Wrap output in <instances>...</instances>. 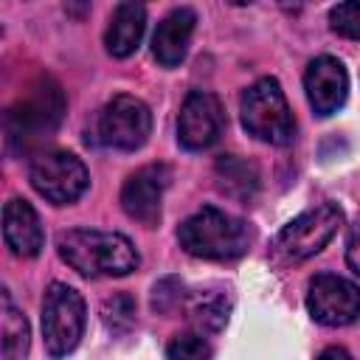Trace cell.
Masks as SVG:
<instances>
[{
    "label": "cell",
    "instance_id": "1",
    "mask_svg": "<svg viewBox=\"0 0 360 360\" xmlns=\"http://www.w3.org/2000/svg\"><path fill=\"white\" fill-rule=\"evenodd\" d=\"M65 112V96L62 87L42 76L8 107L6 112V143L14 155H25L37 149L42 141H48Z\"/></svg>",
    "mask_w": 360,
    "mask_h": 360
},
{
    "label": "cell",
    "instance_id": "2",
    "mask_svg": "<svg viewBox=\"0 0 360 360\" xmlns=\"http://www.w3.org/2000/svg\"><path fill=\"white\" fill-rule=\"evenodd\" d=\"M56 248H59V256L87 278L129 276L132 270H138V262H141L132 242L124 233H112V231L76 228L62 233Z\"/></svg>",
    "mask_w": 360,
    "mask_h": 360
},
{
    "label": "cell",
    "instance_id": "3",
    "mask_svg": "<svg viewBox=\"0 0 360 360\" xmlns=\"http://www.w3.org/2000/svg\"><path fill=\"white\" fill-rule=\"evenodd\" d=\"M250 228L245 219L231 217L214 205L200 208L177 228V242L186 253L211 262L239 259L250 248Z\"/></svg>",
    "mask_w": 360,
    "mask_h": 360
},
{
    "label": "cell",
    "instance_id": "4",
    "mask_svg": "<svg viewBox=\"0 0 360 360\" xmlns=\"http://www.w3.org/2000/svg\"><path fill=\"white\" fill-rule=\"evenodd\" d=\"M239 112H242V127L264 143L284 146L295 135V121H292L290 104L276 79H259L256 84H250L242 93Z\"/></svg>",
    "mask_w": 360,
    "mask_h": 360
},
{
    "label": "cell",
    "instance_id": "5",
    "mask_svg": "<svg viewBox=\"0 0 360 360\" xmlns=\"http://www.w3.org/2000/svg\"><path fill=\"white\" fill-rule=\"evenodd\" d=\"M340 222H343L340 208L335 202H321V205L298 214L292 222H287L278 231V236L273 242V253L281 262H304L329 245V239L338 233Z\"/></svg>",
    "mask_w": 360,
    "mask_h": 360
},
{
    "label": "cell",
    "instance_id": "6",
    "mask_svg": "<svg viewBox=\"0 0 360 360\" xmlns=\"http://www.w3.org/2000/svg\"><path fill=\"white\" fill-rule=\"evenodd\" d=\"M28 180H31L34 191L53 205L76 202L90 186V174H87L84 163L73 152H62V149L39 152L31 160Z\"/></svg>",
    "mask_w": 360,
    "mask_h": 360
},
{
    "label": "cell",
    "instance_id": "7",
    "mask_svg": "<svg viewBox=\"0 0 360 360\" xmlns=\"http://www.w3.org/2000/svg\"><path fill=\"white\" fill-rule=\"evenodd\" d=\"M84 298L68 284H51L42 301V338L53 357L76 349L84 332Z\"/></svg>",
    "mask_w": 360,
    "mask_h": 360
},
{
    "label": "cell",
    "instance_id": "8",
    "mask_svg": "<svg viewBox=\"0 0 360 360\" xmlns=\"http://www.w3.org/2000/svg\"><path fill=\"white\" fill-rule=\"evenodd\" d=\"M98 141L110 149L135 152L146 143L152 132V112L135 96H115L98 112Z\"/></svg>",
    "mask_w": 360,
    "mask_h": 360
},
{
    "label": "cell",
    "instance_id": "9",
    "mask_svg": "<svg viewBox=\"0 0 360 360\" xmlns=\"http://www.w3.org/2000/svg\"><path fill=\"white\" fill-rule=\"evenodd\" d=\"M307 309L323 326H349L360 318V287L349 278L321 273L309 281Z\"/></svg>",
    "mask_w": 360,
    "mask_h": 360
},
{
    "label": "cell",
    "instance_id": "10",
    "mask_svg": "<svg viewBox=\"0 0 360 360\" xmlns=\"http://www.w3.org/2000/svg\"><path fill=\"white\" fill-rule=\"evenodd\" d=\"M169 180L172 172L163 163H149L132 172L121 188V205L127 217L146 228H155L160 222V202H163V191L169 188Z\"/></svg>",
    "mask_w": 360,
    "mask_h": 360
},
{
    "label": "cell",
    "instance_id": "11",
    "mask_svg": "<svg viewBox=\"0 0 360 360\" xmlns=\"http://www.w3.org/2000/svg\"><path fill=\"white\" fill-rule=\"evenodd\" d=\"M222 127H225V112L217 96L202 90H194L186 96L177 115V141L186 149L191 152L208 149L222 135Z\"/></svg>",
    "mask_w": 360,
    "mask_h": 360
},
{
    "label": "cell",
    "instance_id": "12",
    "mask_svg": "<svg viewBox=\"0 0 360 360\" xmlns=\"http://www.w3.org/2000/svg\"><path fill=\"white\" fill-rule=\"evenodd\" d=\"M304 87H307V98L315 115L326 118L338 112L349 96V76H346L343 62H338L335 56L312 59L304 73Z\"/></svg>",
    "mask_w": 360,
    "mask_h": 360
},
{
    "label": "cell",
    "instance_id": "13",
    "mask_svg": "<svg viewBox=\"0 0 360 360\" xmlns=\"http://www.w3.org/2000/svg\"><path fill=\"white\" fill-rule=\"evenodd\" d=\"M3 239L14 256L31 259L42 250L45 233L37 211L25 200H8L3 208Z\"/></svg>",
    "mask_w": 360,
    "mask_h": 360
},
{
    "label": "cell",
    "instance_id": "14",
    "mask_svg": "<svg viewBox=\"0 0 360 360\" xmlns=\"http://www.w3.org/2000/svg\"><path fill=\"white\" fill-rule=\"evenodd\" d=\"M194 25H197V14L191 8H177L158 25L152 37V53L163 68H174L183 62Z\"/></svg>",
    "mask_w": 360,
    "mask_h": 360
},
{
    "label": "cell",
    "instance_id": "15",
    "mask_svg": "<svg viewBox=\"0 0 360 360\" xmlns=\"http://www.w3.org/2000/svg\"><path fill=\"white\" fill-rule=\"evenodd\" d=\"M143 31H146V11L135 0L118 3L110 17L107 34H104V45H107L110 56L124 59V56L135 53L143 39Z\"/></svg>",
    "mask_w": 360,
    "mask_h": 360
},
{
    "label": "cell",
    "instance_id": "16",
    "mask_svg": "<svg viewBox=\"0 0 360 360\" xmlns=\"http://www.w3.org/2000/svg\"><path fill=\"white\" fill-rule=\"evenodd\" d=\"M214 183L225 197L248 205L259 194V169H256V163H250L245 158L222 155L214 163Z\"/></svg>",
    "mask_w": 360,
    "mask_h": 360
},
{
    "label": "cell",
    "instance_id": "17",
    "mask_svg": "<svg viewBox=\"0 0 360 360\" xmlns=\"http://www.w3.org/2000/svg\"><path fill=\"white\" fill-rule=\"evenodd\" d=\"M186 318L200 335H214L225 326L231 312V298L225 290H197L186 295Z\"/></svg>",
    "mask_w": 360,
    "mask_h": 360
},
{
    "label": "cell",
    "instance_id": "18",
    "mask_svg": "<svg viewBox=\"0 0 360 360\" xmlns=\"http://www.w3.org/2000/svg\"><path fill=\"white\" fill-rule=\"evenodd\" d=\"M0 335H3V357L6 360H20L28 354L31 332L25 315L14 307L8 290H3V309H0Z\"/></svg>",
    "mask_w": 360,
    "mask_h": 360
},
{
    "label": "cell",
    "instance_id": "19",
    "mask_svg": "<svg viewBox=\"0 0 360 360\" xmlns=\"http://www.w3.org/2000/svg\"><path fill=\"white\" fill-rule=\"evenodd\" d=\"M186 295H188L186 284L180 278L169 276V278L155 284V290H152V309L160 312V315H172V312H177L186 304Z\"/></svg>",
    "mask_w": 360,
    "mask_h": 360
},
{
    "label": "cell",
    "instance_id": "20",
    "mask_svg": "<svg viewBox=\"0 0 360 360\" xmlns=\"http://www.w3.org/2000/svg\"><path fill=\"white\" fill-rule=\"evenodd\" d=\"M101 315H104V323L112 332H127L135 323V301H132V295L118 292V295L107 298L104 307H101Z\"/></svg>",
    "mask_w": 360,
    "mask_h": 360
},
{
    "label": "cell",
    "instance_id": "21",
    "mask_svg": "<svg viewBox=\"0 0 360 360\" xmlns=\"http://www.w3.org/2000/svg\"><path fill=\"white\" fill-rule=\"evenodd\" d=\"M329 22H332V31L335 34L360 42V0H343V3H338L329 11Z\"/></svg>",
    "mask_w": 360,
    "mask_h": 360
},
{
    "label": "cell",
    "instance_id": "22",
    "mask_svg": "<svg viewBox=\"0 0 360 360\" xmlns=\"http://www.w3.org/2000/svg\"><path fill=\"white\" fill-rule=\"evenodd\" d=\"M166 354L180 360H200V357H211V346L202 340V335H177L166 346Z\"/></svg>",
    "mask_w": 360,
    "mask_h": 360
},
{
    "label": "cell",
    "instance_id": "23",
    "mask_svg": "<svg viewBox=\"0 0 360 360\" xmlns=\"http://www.w3.org/2000/svg\"><path fill=\"white\" fill-rule=\"evenodd\" d=\"M346 264L352 267V273L360 276V231L349 239V248H346Z\"/></svg>",
    "mask_w": 360,
    "mask_h": 360
},
{
    "label": "cell",
    "instance_id": "24",
    "mask_svg": "<svg viewBox=\"0 0 360 360\" xmlns=\"http://www.w3.org/2000/svg\"><path fill=\"white\" fill-rule=\"evenodd\" d=\"M309 0H281V6L287 8V11H298V8H304Z\"/></svg>",
    "mask_w": 360,
    "mask_h": 360
},
{
    "label": "cell",
    "instance_id": "25",
    "mask_svg": "<svg viewBox=\"0 0 360 360\" xmlns=\"http://www.w3.org/2000/svg\"><path fill=\"white\" fill-rule=\"evenodd\" d=\"M329 354H340V357H349V352H346V349H338V346H332V349H326V352H323V357H329Z\"/></svg>",
    "mask_w": 360,
    "mask_h": 360
},
{
    "label": "cell",
    "instance_id": "26",
    "mask_svg": "<svg viewBox=\"0 0 360 360\" xmlns=\"http://www.w3.org/2000/svg\"><path fill=\"white\" fill-rule=\"evenodd\" d=\"M228 3H233V6H248V3H253V0H228Z\"/></svg>",
    "mask_w": 360,
    "mask_h": 360
}]
</instances>
